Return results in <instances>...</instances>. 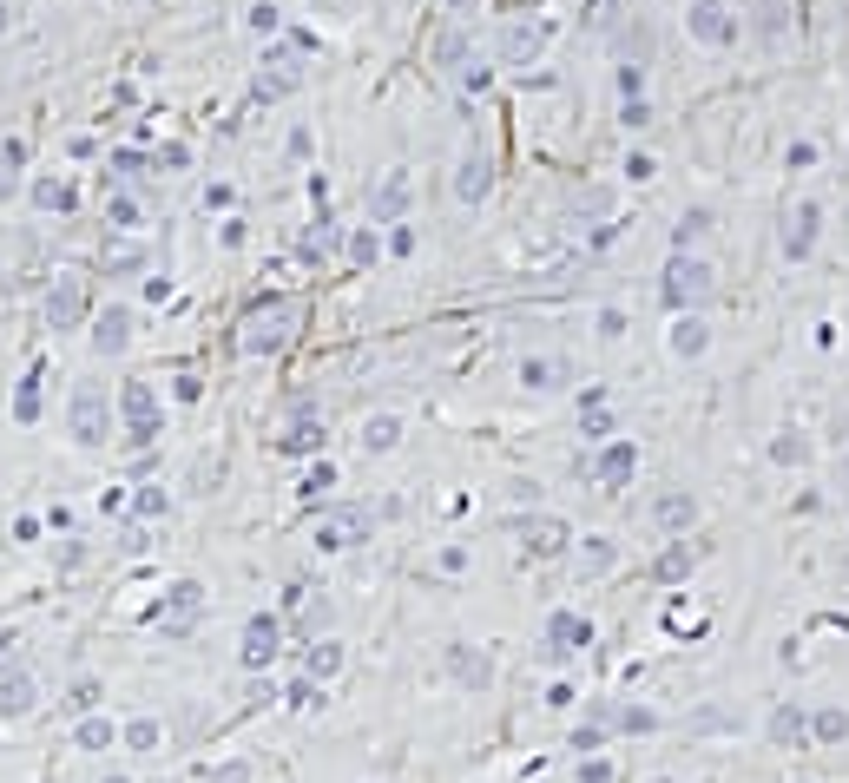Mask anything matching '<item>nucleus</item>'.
<instances>
[{
	"mask_svg": "<svg viewBox=\"0 0 849 783\" xmlns=\"http://www.w3.org/2000/svg\"><path fill=\"white\" fill-rule=\"evenodd\" d=\"M599 336H606V343H613V336H626V316H619V310H599Z\"/></svg>",
	"mask_w": 849,
	"mask_h": 783,
	"instance_id": "13d9d810",
	"label": "nucleus"
},
{
	"mask_svg": "<svg viewBox=\"0 0 849 783\" xmlns=\"http://www.w3.org/2000/svg\"><path fill=\"white\" fill-rule=\"evenodd\" d=\"M126 343H132V310L126 303H112V310L93 323V356H119Z\"/></svg>",
	"mask_w": 849,
	"mask_h": 783,
	"instance_id": "b1692460",
	"label": "nucleus"
},
{
	"mask_svg": "<svg viewBox=\"0 0 849 783\" xmlns=\"http://www.w3.org/2000/svg\"><path fill=\"white\" fill-rule=\"evenodd\" d=\"M106 783H126V777H106Z\"/></svg>",
	"mask_w": 849,
	"mask_h": 783,
	"instance_id": "0e129e2a",
	"label": "nucleus"
},
{
	"mask_svg": "<svg viewBox=\"0 0 849 783\" xmlns=\"http://www.w3.org/2000/svg\"><path fill=\"white\" fill-rule=\"evenodd\" d=\"M20 165H27V139H0V198L20 191Z\"/></svg>",
	"mask_w": 849,
	"mask_h": 783,
	"instance_id": "473e14b6",
	"label": "nucleus"
},
{
	"mask_svg": "<svg viewBox=\"0 0 849 783\" xmlns=\"http://www.w3.org/2000/svg\"><path fill=\"white\" fill-rule=\"evenodd\" d=\"M488 191H494V158L488 152H468L455 165V198L461 204H488Z\"/></svg>",
	"mask_w": 849,
	"mask_h": 783,
	"instance_id": "412c9836",
	"label": "nucleus"
},
{
	"mask_svg": "<svg viewBox=\"0 0 849 783\" xmlns=\"http://www.w3.org/2000/svg\"><path fill=\"white\" fill-rule=\"evenodd\" d=\"M573 382V369H566V356H520V389L527 395H553Z\"/></svg>",
	"mask_w": 849,
	"mask_h": 783,
	"instance_id": "aec40b11",
	"label": "nucleus"
},
{
	"mask_svg": "<svg viewBox=\"0 0 849 783\" xmlns=\"http://www.w3.org/2000/svg\"><path fill=\"white\" fill-rule=\"evenodd\" d=\"M99 698H106V685H99V678H73V691H66V711H73V718H93Z\"/></svg>",
	"mask_w": 849,
	"mask_h": 783,
	"instance_id": "4c0bfd02",
	"label": "nucleus"
},
{
	"mask_svg": "<svg viewBox=\"0 0 849 783\" xmlns=\"http://www.w3.org/2000/svg\"><path fill=\"white\" fill-rule=\"evenodd\" d=\"M362 533H369V514H362V507H343V514H323V520H316V547H323V553H343V547H356Z\"/></svg>",
	"mask_w": 849,
	"mask_h": 783,
	"instance_id": "6ab92c4d",
	"label": "nucleus"
},
{
	"mask_svg": "<svg viewBox=\"0 0 849 783\" xmlns=\"http://www.w3.org/2000/svg\"><path fill=\"white\" fill-rule=\"evenodd\" d=\"M316 448H323V422H316L310 408H297L290 435H277V455H316Z\"/></svg>",
	"mask_w": 849,
	"mask_h": 783,
	"instance_id": "a878e982",
	"label": "nucleus"
},
{
	"mask_svg": "<svg viewBox=\"0 0 849 783\" xmlns=\"http://www.w3.org/2000/svg\"><path fill=\"white\" fill-rule=\"evenodd\" d=\"M14 27V0H0V33Z\"/></svg>",
	"mask_w": 849,
	"mask_h": 783,
	"instance_id": "680f3d73",
	"label": "nucleus"
},
{
	"mask_svg": "<svg viewBox=\"0 0 849 783\" xmlns=\"http://www.w3.org/2000/svg\"><path fill=\"white\" fill-rule=\"evenodd\" d=\"M817 224H823V211H817L810 198L784 211V231H777V237H784V257H790V264H803V257L817 251Z\"/></svg>",
	"mask_w": 849,
	"mask_h": 783,
	"instance_id": "4468645a",
	"label": "nucleus"
},
{
	"mask_svg": "<svg viewBox=\"0 0 849 783\" xmlns=\"http://www.w3.org/2000/svg\"><path fill=\"white\" fill-rule=\"evenodd\" d=\"M376 257H382V237H376V224H369V231H356V237H349V264H362V270H369Z\"/></svg>",
	"mask_w": 849,
	"mask_h": 783,
	"instance_id": "a19ab883",
	"label": "nucleus"
},
{
	"mask_svg": "<svg viewBox=\"0 0 849 783\" xmlns=\"http://www.w3.org/2000/svg\"><path fill=\"white\" fill-rule=\"evenodd\" d=\"M336 672H343V645L336 639H310L303 645V678H310V685H330Z\"/></svg>",
	"mask_w": 849,
	"mask_h": 783,
	"instance_id": "393cba45",
	"label": "nucleus"
},
{
	"mask_svg": "<svg viewBox=\"0 0 849 783\" xmlns=\"http://www.w3.org/2000/svg\"><path fill=\"white\" fill-rule=\"evenodd\" d=\"M619 119H626V132H645V126H652V106H645V99H626Z\"/></svg>",
	"mask_w": 849,
	"mask_h": 783,
	"instance_id": "de8ad7c7",
	"label": "nucleus"
},
{
	"mask_svg": "<svg viewBox=\"0 0 849 783\" xmlns=\"http://www.w3.org/2000/svg\"><path fill=\"white\" fill-rule=\"evenodd\" d=\"M33 204H40V211H73L79 204V191H73V178H33Z\"/></svg>",
	"mask_w": 849,
	"mask_h": 783,
	"instance_id": "c85d7f7f",
	"label": "nucleus"
},
{
	"mask_svg": "<svg viewBox=\"0 0 849 783\" xmlns=\"http://www.w3.org/2000/svg\"><path fill=\"white\" fill-rule=\"evenodd\" d=\"M330 487H336V461H316V468L303 474V501H323Z\"/></svg>",
	"mask_w": 849,
	"mask_h": 783,
	"instance_id": "79ce46f5",
	"label": "nucleus"
},
{
	"mask_svg": "<svg viewBox=\"0 0 849 783\" xmlns=\"http://www.w3.org/2000/svg\"><path fill=\"white\" fill-rule=\"evenodd\" d=\"M145 547H152V540H145V527H126V533H119V553H145Z\"/></svg>",
	"mask_w": 849,
	"mask_h": 783,
	"instance_id": "bf43d9fd",
	"label": "nucleus"
},
{
	"mask_svg": "<svg viewBox=\"0 0 849 783\" xmlns=\"http://www.w3.org/2000/svg\"><path fill=\"white\" fill-rule=\"evenodd\" d=\"M665 349H672L678 362H698L711 349V323L705 316H672V329H665Z\"/></svg>",
	"mask_w": 849,
	"mask_h": 783,
	"instance_id": "5701e85b",
	"label": "nucleus"
},
{
	"mask_svg": "<svg viewBox=\"0 0 849 783\" xmlns=\"http://www.w3.org/2000/svg\"><path fill=\"white\" fill-rule=\"evenodd\" d=\"M652 783H672V777H652Z\"/></svg>",
	"mask_w": 849,
	"mask_h": 783,
	"instance_id": "e2e57ef3",
	"label": "nucleus"
},
{
	"mask_svg": "<svg viewBox=\"0 0 849 783\" xmlns=\"http://www.w3.org/2000/svg\"><path fill=\"white\" fill-rule=\"evenodd\" d=\"M698 520V494H685V487H665L659 501H652V527L665 533V540H685Z\"/></svg>",
	"mask_w": 849,
	"mask_h": 783,
	"instance_id": "2eb2a0df",
	"label": "nucleus"
},
{
	"mask_svg": "<svg viewBox=\"0 0 849 783\" xmlns=\"http://www.w3.org/2000/svg\"><path fill=\"white\" fill-rule=\"evenodd\" d=\"M389 251H395V257H409V251H415V231H409V224H395V237H389Z\"/></svg>",
	"mask_w": 849,
	"mask_h": 783,
	"instance_id": "052dcab7",
	"label": "nucleus"
},
{
	"mask_svg": "<svg viewBox=\"0 0 849 783\" xmlns=\"http://www.w3.org/2000/svg\"><path fill=\"white\" fill-rule=\"evenodd\" d=\"M402 204H409V172H389L376 191V224H395L402 218Z\"/></svg>",
	"mask_w": 849,
	"mask_h": 783,
	"instance_id": "c756f323",
	"label": "nucleus"
},
{
	"mask_svg": "<svg viewBox=\"0 0 849 783\" xmlns=\"http://www.w3.org/2000/svg\"><path fill=\"white\" fill-rule=\"evenodd\" d=\"M251 27H257V33H277V27H283V14L264 0V7H251Z\"/></svg>",
	"mask_w": 849,
	"mask_h": 783,
	"instance_id": "6e6d98bb",
	"label": "nucleus"
},
{
	"mask_svg": "<svg viewBox=\"0 0 849 783\" xmlns=\"http://www.w3.org/2000/svg\"><path fill=\"white\" fill-rule=\"evenodd\" d=\"M395 441H402V415H369L362 422V455H389Z\"/></svg>",
	"mask_w": 849,
	"mask_h": 783,
	"instance_id": "bb28decb",
	"label": "nucleus"
},
{
	"mask_svg": "<svg viewBox=\"0 0 849 783\" xmlns=\"http://www.w3.org/2000/svg\"><path fill=\"white\" fill-rule=\"evenodd\" d=\"M198 619H205V586L198 580H172L152 606V632H165V639H191Z\"/></svg>",
	"mask_w": 849,
	"mask_h": 783,
	"instance_id": "20e7f679",
	"label": "nucleus"
},
{
	"mask_svg": "<svg viewBox=\"0 0 849 783\" xmlns=\"http://www.w3.org/2000/svg\"><path fill=\"white\" fill-rule=\"evenodd\" d=\"M165 507H172V501H165V487H139L132 514H139V520H152V514H165Z\"/></svg>",
	"mask_w": 849,
	"mask_h": 783,
	"instance_id": "a18cd8bd",
	"label": "nucleus"
},
{
	"mask_svg": "<svg viewBox=\"0 0 849 783\" xmlns=\"http://www.w3.org/2000/svg\"><path fill=\"white\" fill-rule=\"evenodd\" d=\"M283 652V619L277 612H257V619H244V639H237V665L244 672H270Z\"/></svg>",
	"mask_w": 849,
	"mask_h": 783,
	"instance_id": "6e6552de",
	"label": "nucleus"
},
{
	"mask_svg": "<svg viewBox=\"0 0 849 783\" xmlns=\"http://www.w3.org/2000/svg\"><path fill=\"white\" fill-rule=\"evenodd\" d=\"M290 705H297V711L323 705V685H310V678H297V685H290Z\"/></svg>",
	"mask_w": 849,
	"mask_h": 783,
	"instance_id": "8fccbe9b",
	"label": "nucleus"
},
{
	"mask_svg": "<svg viewBox=\"0 0 849 783\" xmlns=\"http://www.w3.org/2000/svg\"><path fill=\"white\" fill-rule=\"evenodd\" d=\"M771 455H777V461H784V468H797V461H803V455H810V441H803V435H797V428H790V435H777V441H771Z\"/></svg>",
	"mask_w": 849,
	"mask_h": 783,
	"instance_id": "37998d69",
	"label": "nucleus"
},
{
	"mask_svg": "<svg viewBox=\"0 0 849 783\" xmlns=\"http://www.w3.org/2000/svg\"><path fill=\"white\" fill-rule=\"evenodd\" d=\"M692 566H698V547H685V540H665V553H659V566H652V573L672 586V580H685Z\"/></svg>",
	"mask_w": 849,
	"mask_h": 783,
	"instance_id": "7c9ffc66",
	"label": "nucleus"
},
{
	"mask_svg": "<svg viewBox=\"0 0 849 783\" xmlns=\"http://www.w3.org/2000/svg\"><path fill=\"white\" fill-rule=\"evenodd\" d=\"M626 172H632V185H645V178H659V165H652V152H632Z\"/></svg>",
	"mask_w": 849,
	"mask_h": 783,
	"instance_id": "864d4df0",
	"label": "nucleus"
},
{
	"mask_svg": "<svg viewBox=\"0 0 849 783\" xmlns=\"http://www.w3.org/2000/svg\"><path fill=\"white\" fill-rule=\"evenodd\" d=\"M106 218H112V231H139V204H132V198H112Z\"/></svg>",
	"mask_w": 849,
	"mask_h": 783,
	"instance_id": "49530a36",
	"label": "nucleus"
},
{
	"mask_svg": "<svg viewBox=\"0 0 849 783\" xmlns=\"http://www.w3.org/2000/svg\"><path fill=\"white\" fill-rule=\"evenodd\" d=\"M613 560H619V547L606 540V533H586V547H580V573H613Z\"/></svg>",
	"mask_w": 849,
	"mask_h": 783,
	"instance_id": "c9c22d12",
	"label": "nucleus"
},
{
	"mask_svg": "<svg viewBox=\"0 0 849 783\" xmlns=\"http://www.w3.org/2000/svg\"><path fill=\"white\" fill-rule=\"evenodd\" d=\"M849 737V711L843 705H817L810 711V744H843Z\"/></svg>",
	"mask_w": 849,
	"mask_h": 783,
	"instance_id": "cd10ccee",
	"label": "nucleus"
},
{
	"mask_svg": "<svg viewBox=\"0 0 849 783\" xmlns=\"http://www.w3.org/2000/svg\"><path fill=\"white\" fill-rule=\"evenodd\" d=\"M599 744H606V731H599V724H580V731H573V751H580V757H593Z\"/></svg>",
	"mask_w": 849,
	"mask_h": 783,
	"instance_id": "3c124183",
	"label": "nucleus"
},
{
	"mask_svg": "<svg viewBox=\"0 0 849 783\" xmlns=\"http://www.w3.org/2000/svg\"><path fill=\"white\" fill-rule=\"evenodd\" d=\"M784 20H790V0H757V27L764 33H784Z\"/></svg>",
	"mask_w": 849,
	"mask_h": 783,
	"instance_id": "c03bdc74",
	"label": "nucleus"
},
{
	"mask_svg": "<svg viewBox=\"0 0 849 783\" xmlns=\"http://www.w3.org/2000/svg\"><path fill=\"white\" fill-rule=\"evenodd\" d=\"M586 645H593V619H580V612H553V619H547V658H553V665L580 658Z\"/></svg>",
	"mask_w": 849,
	"mask_h": 783,
	"instance_id": "ddd939ff",
	"label": "nucleus"
},
{
	"mask_svg": "<svg viewBox=\"0 0 849 783\" xmlns=\"http://www.w3.org/2000/svg\"><path fill=\"white\" fill-rule=\"evenodd\" d=\"M632 474H639V441H626V435H619V441H606V448L593 455V481L606 487V494H619V487H626Z\"/></svg>",
	"mask_w": 849,
	"mask_h": 783,
	"instance_id": "f8f14e48",
	"label": "nucleus"
},
{
	"mask_svg": "<svg viewBox=\"0 0 849 783\" xmlns=\"http://www.w3.org/2000/svg\"><path fill=\"white\" fill-rule=\"evenodd\" d=\"M705 231H711V211H705V204H692V211H685V218L672 224V251H692V244H698Z\"/></svg>",
	"mask_w": 849,
	"mask_h": 783,
	"instance_id": "e433bc0d",
	"label": "nucleus"
},
{
	"mask_svg": "<svg viewBox=\"0 0 849 783\" xmlns=\"http://www.w3.org/2000/svg\"><path fill=\"white\" fill-rule=\"evenodd\" d=\"M514 533H520V553H527V560H560L566 540H573V527H566L560 514H527Z\"/></svg>",
	"mask_w": 849,
	"mask_h": 783,
	"instance_id": "9d476101",
	"label": "nucleus"
},
{
	"mask_svg": "<svg viewBox=\"0 0 849 783\" xmlns=\"http://www.w3.org/2000/svg\"><path fill=\"white\" fill-rule=\"evenodd\" d=\"M132 744V751H158V744H165V731H158V718H132L126 731H119Z\"/></svg>",
	"mask_w": 849,
	"mask_h": 783,
	"instance_id": "ea45409f",
	"label": "nucleus"
},
{
	"mask_svg": "<svg viewBox=\"0 0 849 783\" xmlns=\"http://www.w3.org/2000/svg\"><path fill=\"white\" fill-rule=\"evenodd\" d=\"M33 705H40V685H33V672L27 665H7L0 672V718L14 724V718H33Z\"/></svg>",
	"mask_w": 849,
	"mask_h": 783,
	"instance_id": "a211bd4d",
	"label": "nucleus"
},
{
	"mask_svg": "<svg viewBox=\"0 0 849 783\" xmlns=\"http://www.w3.org/2000/svg\"><path fill=\"white\" fill-rule=\"evenodd\" d=\"M40 382H47V362L27 369V382H20V395H14V422H40Z\"/></svg>",
	"mask_w": 849,
	"mask_h": 783,
	"instance_id": "2f4dec72",
	"label": "nucleus"
},
{
	"mask_svg": "<svg viewBox=\"0 0 849 783\" xmlns=\"http://www.w3.org/2000/svg\"><path fill=\"white\" fill-rule=\"evenodd\" d=\"M290 336H297V303H283V297L257 303V310L237 323V349H244V356H277Z\"/></svg>",
	"mask_w": 849,
	"mask_h": 783,
	"instance_id": "f03ea898",
	"label": "nucleus"
},
{
	"mask_svg": "<svg viewBox=\"0 0 849 783\" xmlns=\"http://www.w3.org/2000/svg\"><path fill=\"white\" fill-rule=\"evenodd\" d=\"M119 422H126L132 448H152L158 441V422H165V415H158V389L145 376H132L126 389H119Z\"/></svg>",
	"mask_w": 849,
	"mask_h": 783,
	"instance_id": "39448f33",
	"label": "nucleus"
},
{
	"mask_svg": "<svg viewBox=\"0 0 849 783\" xmlns=\"http://www.w3.org/2000/svg\"><path fill=\"white\" fill-rule=\"evenodd\" d=\"M86 310H93L86 277H79V270H60L53 290H47V329H79V323H86Z\"/></svg>",
	"mask_w": 849,
	"mask_h": 783,
	"instance_id": "1a4fd4ad",
	"label": "nucleus"
},
{
	"mask_svg": "<svg viewBox=\"0 0 849 783\" xmlns=\"http://www.w3.org/2000/svg\"><path fill=\"white\" fill-rule=\"evenodd\" d=\"M205 783H251V764H237V757H231V764H218Z\"/></svg>",
	"mask_w": 849,
	"mask_h": 783,
	"instance_id": "603ef678",
	"label": "nucleus"
},
{
	"mask_svg": "<svg viewBox=\"0 0 849 783\" xmlns=\"http://www.w3.org/2000/svg\"><path fill=\"white\" fill-rule=\"evenodd\" d=\"M580 435L593 441V448L619 441V415L606 408V389H586V395H580Z\"/></svg>",
	"mask_w": 849,
	"mask_h": 783,
	"instance_id": "4be33fe9",
	"label": "nucleus"
},
{
	"mask_svg": "<svg viewBox=\"0 0 849 783\" xmlns=\"http://www.w3.org/2000/svg\"><path fill=\"white\" fill-rule=\"evenodd\" d=\"M73 737H79V751H112V744H119V724L93 711V718H79V731H73Z\"/></svg>",
	"mask_w": 849,
	"mask_h": 783,
	"instance_id": "f704fd0d",
	"label": "nucleus"
},
{
	"mask_svg": "<svg viewBox=\"0 0 849 783\" xmlns=\"http://www.w3.org/2000/svg\"><path fill=\"white\" fill-rule=\"evenodd\" d=\"M112 395H106V382H79L73 389V402H66V435L79 441V448H106L112 441Z\"/></svg>",
	"mask_w": 849,
	"mask_h": 783,
	"instance_id": "7ed1b4c3",
	"label": "nucleus"
},
{
	"mask_svg": "<svg viewBox=\"0 0 849 783\" xmlns=\"http://www.w3.org/2000/svg\"><path fill=\"white\" fill-rule=\"evenodd\" d=\"M685 33H692L698 47L724 53V47H738V14H731L724 0H692V7H685Z\"/></svg>",
	"mask_w": 849,
	"mask_h": 783,
	"instance_id": "0eeeda50",
	"label": "nucleus"
},
{
	"mask_svg": "<svg viewBox=\"0 0 849 783\" xmlns=\"http://www.w3.org/2000/svg\"><path fill=\"white\" fill-rule=\"evenodd\" d=\"M764 737H771L777 751H803V744H810V711H803L797 698H777V711L764 718Z\"/></svg>",
	"mask_w": 849,
	"mask_h": 783,
	"instance_id": "dca6fc26",
	"label": "nucleus"
},
{
	"mask_svg": "<svg viewBox=\"0 0 849 783\" xmlns=\"http://www.w3.org/2000/svg\"><path fill=\"white\" fill-rule=\"evenodd\" d=\"M580 783H613V764H606V757H586V764H580Z\"/></svg>",
	"mask_w": 849,
	"mask_h": 783,
	"instance_id": "5fc2aeb1",
	"label": "nucleus"
},
{
	"mask_svg": "<svg viewBox=\"0 0 849 783\" xmlns=\"http://www.w3.org/2000/svg\"><path fill=\"white\" fill-rule=\"evenodd\" d=\"M461 60H468V33H461V27L441 33V40H435V66H441V73H461Z\"/></svg>",
	"mask_w": 849,
	"mask_h": 783,
	"instance_id": "58836bf2",
	"label": "nucleus"
},
{
	"mask_svg": "<svg viewBox=\"0 0 849 783\" xmlns=\"http://www.w3.org/2000/svg\"><path fill=\"white\" fill-rule=\"evenodd\" d=\"M441 665H448V678H455L461 691H494V658L481 652V645L455 639L448 652H441Z\"/></svg>",
	"mask_w": 849,
	"mask_h": 783,
	"instance_id": "9b49d317",
	"label": "nucleus"
},
{
	"mask_svg": "<svg viewBox=\"0 0 849 783\" xmlns=\"http://www.w3.org/2000/svg\"><path fill=\"white\" fill-rule=\"evenodd\" d=\"M711 290H718V270H711L698 251H672V264H665V277H659L665 310L672 316H698L711 303Z\"/></svg>",
	"mask_w": 849,
	"mask_h": 783,
	"instance_id": "f257e3e1",
	"label": "nucleus"
},
{
	"mask_svg": "<svg viewBox=\"0 0 849 783\" xmlns=\"http://www.w3.org/2000/svg\"><path fill=\"white\" fill-rule=\"evenodd\" d=\"M613 731L652 737V731H659V711H652V705H613Z\"/></svg>",
	"mask_w": 849,
	"mask_h": 783,
	"instance_id": "72a5a7b5",
	"label": "nucleus"
},
{
	"mask_svg": "<svg viewBox=\"0 0 849 783\" xmlns=\"http://www.w3.org/2000/svg\"><path fill=\"white\" fill-rule=\"evenodd\" d=\"M724 724H731V718H724L718 705H705V711H698V718H692V731H724Z\"/></svg>",
	"mask_w": 849,
	"mask_h": 783,
	"instance_id": "4d7b16f0",
	"label": "nucleus"
},
{
	"mask_svg": "<svg viewBox=\"0 0 849 783\" xmlns=\"http://www.w3.org/2000/svg\"><path fill=\"white\" fill-rule=\"evenodd\" d=\"M152 165H165V172H185V165H191V152H185V145H158V152H152Z\"/></svg>",
	"mask_w": 849,
	"mask_h": 783,
	"instance_id": "09e8293b",
	"label": "nucleus"
},
{
	"mask_svg": "<svg viewBox=\"0 0 849 783\" xmlns=\"http://www.w3.org/2000/svg\"><path fill=\"white\" fill-rule=\"evenodd\" d=\"M547 47V27L540 20H507L501 27V66H534Z\"/></svg>",
	"mask_w": 849,
	"mask_h": 783,
	"instance_id": "f3484780",
	"label": "nucleus"
},
{
	"mask_svg": "<svg viewBox=\"0 0 849 783\" xmlns=\"http://www.w3.org/2000/svg\"><path fill=\"white\" fill-rule=\"evenodd\" d=\"M297 86H303V47L290 40V47H270L264 53V66H257V79H251V99H257V106H270V99L297 93Z\"/></svg>",
	"mask_w": 849,
	"mask_h": 783,
	"instance_id": "423d86ee",
	"label": "nucleus"
}]
</instances>
